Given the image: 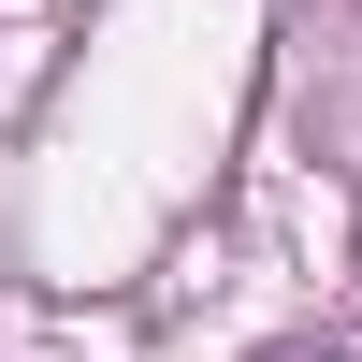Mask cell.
I'll return each mask as SVG.
<instances>
[{
    "instance_id": "obj_1",
    "label": "cell",
    "mask_w": 362,
    "mask_h": 362,
    "mask_svg": "<svg viewBox=\"0 0 362 362\" xmlns=\"http://www.w3.org/2000/svg\"><path fill=\"white\" fill-rule=\"evenodd\" d=\"M290 362H362V348H290Z\"/></svg>"
}]
</instances>
